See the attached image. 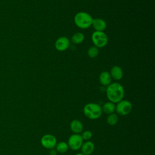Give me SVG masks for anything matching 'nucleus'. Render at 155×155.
I'll list each match as a JSON object with an SVG mask.
<instances>
[{"instance_id": "nucleus-13", "label": "nucleus", "mask_w": 155, "mask_h": 155, "mask_svg": "<svg viewBox=\"0 0 155 155\" xmlns=\"http://www.w3.org/2000/svg\"><path fill=\"white\" fill-rule=\"evenodd\" d=\"M99 82L101 84L107 87L111 82V77L108 71H103L99 75Z\"/></svg>"}, {"instance_id": "nucleus-18", "label": "nucleus", "mask_w": 155, "mask_h": 155, "mask_svg": "<svg viewBox=\"0 0 155 155\" xmlns=\"http://www.w3.org/2000/svg\"><path fill=\"white\" fill-rule=\"evenodd\" d=\"M99 53V50H98V48H97L95 46H91L90 47L88 51H87V54L88 56L91 58H96Z\"/></svg>"}, {"instance_id": "nucleus-4", "label": "nucleus", "mask_w": 155, "mask_h": 155, "mask_svg": "<svg viewBox=\"0 0 155 155\" xmlns=\"http://www.w3.org/2000/svg\"><path fill=\"white\" fill-rule=\"evenodd\" d=\"M91 40L97 48L104 47L108 43V37L104 31H94L91 35Z\"/></svg>"}, {"instance_id": "nucleus-7", "label": "nucleus", "mask_w": 155, "mask_h": 155, "mask_svg": "<svg viewBox=\"0 0 155 155\" xmlns=\"http://www.w3.org/2000/svg\"><path fill=\"white\" fill-rule=\"evenodd\" d=\"M41 145L46 149H53L56 143L57 140L56 137L51 134H46L42 136L41 139Z\"/></svg>"}, {"instance_id": "nucleus-9", "label": "nucleus", "mask_w": 155, "mask_h": 155, "mask_svg": "<svg viewBox=\"0 0 155 155\" xmlns=\"http://www.w3.org/2000/svg\"><path fill=\"white\" fill-rule=\"evenodd\" d=\"M81 153L84 155H90L94 150V144L90 140H87L83 142L81 148Z\"/></svg>"}, {"instance_id": "nucleus-8", "label": "nucleus", "mask_w": 155, "mask_h": 155, "mask_svg": "<svg viewBox=\"0 0 155 155\" xmlns=\"http://www.w3.org/2000/svg\"><path fill=\"white\" fill-rule=\"evenodd\" d=\"M70 44V40L67 37L61 36L56 41L54 46L58 51H63L69 47Z\"/></svg>"}, {"instance_id": "nucleus-2", "label": "nucleus", "mask_w": 155, "mask_h": 155, "mask_svg": "<svg viewBox=\"0 0 155 155\" xmlns=\"http://www.w3.org/2000/svg\"><path fill=\"white\" fill-rule=\"evenodd\" d=\"M83 113L86 117L91 120L99 119L102 114V108L98 104L90 102L85 105L83 108Z\"/></svg>"}, {"instance_id": "nucleus-17", "label": "nucleus", "mask_w": 155, "mask_h": 155, "mask_svg": "<svg viewBox=\"0 0 155 155\" xmlns=\"http://www.w3.org/2000/svg\"><path fill=\"white\" fill-rule=\"evenodd\" d=\"M118 119L119 118L117 115L116 113H113L108 114V116L107 117V122L109 125L114 126L117 123Z\"/></svg>"}, {"instance_id": "nucleus-21", "label": "nucleus", "mask_w": 155, "mask_h": 155, "mask_svg": "<svg viewBox=\"0 0 155 155\" xmlns=\"http://www.w3.org/2000/svg\"><path fill=\"white\" fill-rule=\"evenodd\" d=\"M75 155H84V154L81 152V153H76Z\"/></svg>"}, {"instance_id": "nucleus-11", "label": "nucleus", "mask_w": 155, "mask_h": 155, "mask_svg": "<svg viewBox=\"0 0 155 155\" xmlns=\"http://www.w3.org/2000/svg\"><path fill=\"white\" fill-rule=\"evenodd\" d=\"M110 74L111 78L114 80L119 81L122 78L124 73L122 69L120 67L117 65H114L111 68Z\"/></svg>"}, {"instance_id": "nucleus-10", "label": "nucleus", "mask_w": 155, "mask_h": 155, "mask_svg": "<svg viewBox=\"0 0 155 155\" xmlns=\"http://www.w3.org/2000/svg\"><path fill=\"white\" fill-rule=\"evenodd\" d=\"M70 128L74 134H80L83 130V124L79 120L74 119L70 124Z\"/></svg>"}, {"instance_id": "nucleus-1", "label": "nucleus", "mask_w": 155, "mask_h": 155, "mask_svg": "<svg viewBox=\"0 0 155 155\" xmlns=\"http://www.w3.org/2000/svg\"><path fill=\"white\" fill-rule=\"evenodd\" d=\"M106 94L110 102L116 104L123 99L124 89L123 86L118 82L111 83L107 87Z\"/></svg>"}, {"instance_id": "nucleus-14", "label": "nucleus", "mask_w": 155, "mask_h": 155, "mask_svg": "<svg viewBox=\"0 0 155 155\" xmlns=\"http://www.w3.org/2000/svg\"><path fill=\"white\" fill-rule=\"evenodd\" d=\"M102 108V112H104L105 114H111L114 113L115 111V108H116V105L115 104L111 102H105L102 107H101Z\"/></svg>"}, {"instance_id": "nucleus-19", "label": "nucleus", "mask_w": 155, "mask_h": 155, "mask_svg": "<svg viewBox=\"0 0 155 155\" xmlns=\"http://www.w3.org/2000/svg\"><path fill=\"white\" fill-rule=\"evenodd\" d=\"M81 135L82 139L84 140L87 141V140H89L90 139H91V138L92 137L93 134L90 130H86V131H83Z\"/></svg>"}, {"instance_id": "nucleus-15", "label": "nucleus", "mask_w": 155, "mask_h": 155, "mask_svg": "<svg viewBox=\"0 0 155 155\" xmlns=\"http://www.w3.org/2000/svg\"><path fill=\"white\" fill-rule=\"evenodd\" d=\"M55 148L57 152L59 153H64L68 151L69 148L67 142L61 141L56 143L55 146Z\"/></svg>"}, {"instance_id": "nucleus-5", "label": "nucleus", "mask_w": 155, "mask_h": 155, "mask_svg": "<svg viewBox=\"0 0 155 155\" xmlns=\"http://www.w3.org/2000/svg\"><path fill=\"white\" fill-rule=\"evenodd\" d=\"M132 108V104L129 101L122 99L116 103L115 111L120 116H126L131 113Z\"/></svg>"}, {"instance_id": "nucleus-16", "label": "nucleus", "mask_w": 155, "mask_h": 155, "mask_svg": "<svg viewBox=\"0 0 155 155\" xmlns=\"http://www.w3.org/2000/svg\"><path fill=\"white\" fill-rule=\"evenodd\" d=\"M85 36L82 33H76L71 38V41L75 44H79L82 43L84 40Z\"/></svg>"}, {"instance_id": "nucleus-20", "label": "nucleus", "mask_w": 155, "mask_h": 155, "mask_svg": "<svg viewBox=\"0 0 155 155\" xmlns=\"http://www.w3.org/2000/svg\"><path fill=\"white\" fill-rule=\"evenodd\" d=\"M57 153L58 152L56 151V150L51 149L50 151V155H57Z\"/></svg>"}, {"instance_id": "nucleus-12", "label": "nucleus", "mask_w": 155, "mask_h": 155, "mask_svg": "<svg viewBox=\"0 0 155 155\" xmlns=\"http://www.w3.org/2000/svg\"><path fill=\"white\" fill-rule=\"evenodd\" d=\"M92 25L96 31H103L107 27L106 22L101 18L93 19L92 22Z\"/></svg>"}, {"instance_id": "nucleus-3", "label": "nucleus", "mask_w": 155, "mask_h": 155, "mask_svg": "<svg viewBox=\"0 0 155 155\" xmlns=\"http://www.w3.org/2000/svg\"><path fill=\"white\" fill-rule=\"evenodd\" d=\"M93 18L91 16L84 12H80L76 14L74 21L77 27L81 29H86L92 25Z\"/></svg>"}, {"instance_id": "nucleus-6", "label": "nucleus", "mask_w": 155, "mask_h": 155, "mask_svg": "<svg viewBox=\"0 0 155 155\" xmlns=\"http://www.w3.org/2000/svg\"><path fill=\"white\" fill-rule=\"evenodd\" d=\"M83 142L84 140L80 134H73L68 137L67 143L68 148L72 150L77 151L81 148Z\"/></svg>"}]
</instances>
